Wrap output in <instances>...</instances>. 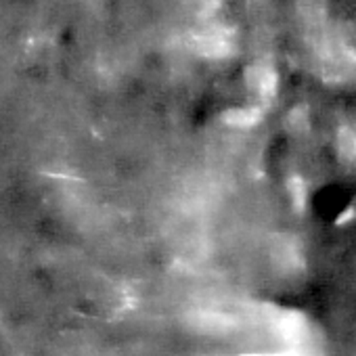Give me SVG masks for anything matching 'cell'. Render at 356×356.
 Listing matches in <instances>:
<instances>
[{"instance_id":"6da1fadb","label":"cell","mask_w":356,"mask_h":356,"mask_svg":"<svg viewBox=\"0 0 356 356\" xmlns=\"http://www.w3.org/2000/svg\"><path fill=\"white\" fill-rule=\"evenodd\" d=\"M248 84L256 95L270 97L277 86V76L273 70H268L264 65H256V67H250V72H248Z\"/></svg>"},{"instance_id":"7a4b0ae2","label":"cell","mask_w":356,"mask_h":356,"mask_svg":"<svg viewBox=\"0 0 356 356\" xmlns=\"http://www.w3.org/2000/svg\"><path fill=\"white\" fill-rule=\"evenodd\" d=\"M258 118H260V111L254 107H248V109H231L225 115V122L235 126V128H248V126L256 124Z\"/></svg>"}]
</instances>
